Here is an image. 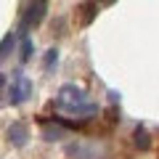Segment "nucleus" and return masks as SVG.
<instances>
[{"instance_id": "f257e3e1", "label": "nucleus", "mask_w": 159, "mask_h": 159, "mask_svg": "<svg viewBox=\"0 0 159 159\" xmlns=\"http://www.w3.org/2000/svg\"><path fill=\"white\" fill-rule=\"evenodd\" d=\"M56 109L58 111H66V114H74V117H90V114L98 111V106L77 85H61L58 88Z\"/></svg>"}, {"instance_id": "1a4fd4ad", "label": "nucleus", "mask_w": 159, "mask_h": 159, "mask_svg": "<svg viewBox=\"0 0 159 159\" xmlns=\"http://www.w3.org/2000/svg\"><path fill=\"white\" fill-rule=\"evenodd\" d=\"M32 51H34V48H32V40L24 34V37H21V61H29V58H32Z\"/></svg>"}, {"instance_id": "423d86ee", "label": "nucleus", "mask_w": 159, "mask_h": 159, "mask_svg": "<svg viewBox=\"0 0 159 159\" xmlns=\"http://www.w3.org/2000/svg\"><path fill=\"white\" fill-rule=\"evenodd\" d=\"M43 135H45V141H61V138H64V130H61V127L45 125V127H43Z\"/></svg>"}, {"instance_id": "f03ea898", "label": "nucleus", "mask_w": 159, "mask_h": 159, "mask_svg": "<svg viewBox=\"0 0 159 159\" xmlns=\"http://www.w3.org/2000/svg\"><path fill=\"white\" fill-rule=\"evenodd\" d=\"M29 96H32V80L24 72H13L11 85H8V101H11L13 106H19V103H24Z\"/></svg>"}, {"instance_id": "39448f33", "label": "nucleus", "mask_w": 159, "mask_h": 159, "mask_svg": "<svg viewBox=\"0 0 159 159\" xmlns=\"http://www.w3.org/2000/svg\"><path fill=\"white\" fill-rule=\"evenodd\" d=\"M8 141H11L13 146H24V143H27V127H24L21 122H13V125L8 127Z\"/></svg>"}, {"instance_id": "9d476101", "label": "nucleus", "mask_w": 159, "mask_h": 159, "mask_svg": "<svg viewBox=\"0 0 159 159\" xmlns=\"http://www.w3.org/2000/svg\"><path fill=\"white\" fill-rule=\"evenodd\" d=\"M56 61H58V51H56V48H51V51L45 53V69L56 66Z\"/></svg>"}, {"instance_id": "7ed1b4c3", "label": "nucleus", "mask_w": 159, "mask_h": 159, "mask_svg": "<svg viewBox=\"0 0 159 159\" xmlns=\"http://www.w3.org/2000/svg\"><path fill=\"white\" fill-rule=\"evenodd\" d=\"M45 11H48V3H45V0H32V3H29L27 16H24V27H37V24L45 19Z\"/></svg>"}, {"instance_id": "9b49d317", "label": "nucleus", "mask_w": 159, "mask_h": 159, "mask_svg": "<svg viewBox=\"0 0 159 159\" xmlns=\"http://www.w3.org/2000/svg\"><path fill=\"white\" fill-rule=\"evenodd\" d=\"M93 3H114V0H93Z\"/></svg>"}, {"instance_id": "6e6552de", "label": "nucleus", "mask_w": 159, "mask_h": 159, "mask_svg": "<svg viewBox=\"0 0 159 159\" xmlns=\"http://www.w3.org/2000/svg\"><path fill=\"white\" fill-rule=\"evenodd\" d=\"M133 138H135V146H138V148H143V151L151 146V141H148V135H146V130H143V127H138Z\"/></svg>"}, {"instance_id": "0eeeda50", "label": "nucleus", "mask_w": 159, "mask_h": 159, "mask_svg": "<svg viewBox=\"0 0 159 159\" xmlns=\"http://www.w3.org/2000/svg\"><path fill=\"white\" fill-rule=\"evenodd\" d=\"M13 43H16V34H13V32H11V34H6V40L0 43V61L8 56V51L13 48Z\"/></svg>"}, {"instance_id": "20e7f679", "label": "nucleus", "mask_w": 159, "mask_h": 159, "mask_svg": "<svg viewBox=\"0 0 159 159\" xmlns=\"http://www.w3.org/2000/svg\"><path fill=\"white\" fill-rule=\"evenodd\" d=\"M96 6L93 3H82V6H77V24L80 27H88V24L96 19Z\"/></svg>"}, {"instance_id": "f8f14e48", "label": "nucleus", "mask_w": 159, "mask_h": 159, "mask_svg": "<svg viewBox=\"0 0 159 159\" xmlns=\"http://www.w3.org/2000/svg\"><path fill=\"white\" fill-rule=\"evenodd\" d=\"M3 82H6V77H3V74H0V88H3Z\"/></svg>"}]
</instances>
